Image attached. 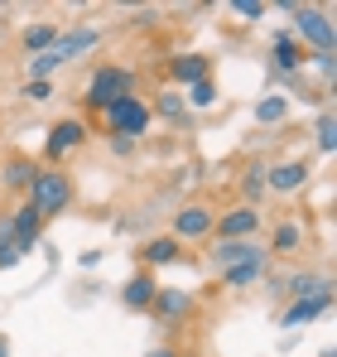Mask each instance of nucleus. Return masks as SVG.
<instances>
[{"label": "nucleus", "mask_w": 337, "mask_h": 357, "mask_svg": "<svg viewBox=\"0 0 337 357\" xmlns=\"http://www.w3.org/2000/svg\"><path fill=\"white\" fill-rule=\"evenodd\" d=\"M24 203L49 222V218H63L72 203H77V183H72V174L63 169V165H39V174H34V183L24 188Z\"/></svg>", "instance_id": "obj_1"}, {"label": "nucleus", "mask_w": 337, "mask_h": 357, "mask_svg": "<svg viewBox=\"0 0 337 357\" xmlns=\"http://www.w3.org/2000/svg\"><path fill=\"white\" fill-rule=\"evenodd\" d=\"M97 44H102V34H97L92 24L58 29V39H54V49H49V54H39V59H24V63H29V77H44V82H54V73L63 68V63H72V59H82V54H92Z\"/></svg>", "instance_id": "obj_2"}, {"label": "nucleus", "mask_w": 337, "mask_h": 357, "mask_svg": "<svg viewBox=\"0 0 337 357\" xmlns=\"http://www.w3.org/2000/svg\"><path fill=\"white\" fill-rule=\"evenodd\" d=\"M130 92H135V73H130V68H120V63H97L92 77H87L82 107H87V112H107V107H116V102L130 97Z\"/></svg>", "instance_id": "obj_3"}, {"label": "nucleus", "mask_w": 337, "mask_h": 357, "mask_svg": "<svg viewBox=\"0 0 337 357\" xmlns=\"http://www.w3.org/2000/svg\"><path fill=\"white\" fill-rule=\"evenodd\" d=\"M289 34L299 39V49L308 54H323V49H333L337 44V29L333 20H328V10H318V5H294V24H289Z\"/></svg>", "instance_id": "obj_4"}, {"label": "nucleus", "mask_w": 337, "mask_h": 357, "mask_svg": "<svg viewBox=\"0 0 337 357\" xmlns=\"http://www.w3.org/2000/svg\"><path fill=\"white\" fill-rule=\"evenodd\" d=\"M150 121H155V116H150V102H145V97H135V92H130V97H120L116 107L102 112L107 135H130V140H140V135L150 130Z\"/></svg>", "instance_id": "obj_5"}, {"label": "nucleus", "mask_w": 337, "mask_h": 357, "mask_svg": "<svg viewBox=\"0 0 337 357\" xmlns=\"http://www.w3.org/2000/svg\"><path fill=\"white\" fill-rule=\"evenodd\" d=\"M260 227H265V213H260V208H251V203H236V208L217 213V222H212V237H226V241H256V237H260Z\"/></svg>", "instance_id": "obj_6"}, {"label": "nucleus", "mask_w": 337, "mask_h": 357, "mask_svg": "<svg viewBox=\"0 0 337 357\" xmlns=\"http://www.w3.org/2000/svg\"><path fill=\"white\" fill-rule=\"evenodd\" d=\"M87 145V121L82 116H63L49 126V140H44V165H63L72 150Z\"/></svg>", "instance_id": "obj_7"}, {"label": "nucleus", "mask_w": 337, "mask_h": 357, "mask_svg": "<svg viewBox=\"0 0 337 357\" xmlns=\"http://www.w3.org/2000/svg\"><path fill=\"white\" fill-rule=\"evenodd\" d=\"M212 222H217V213L207 208V203H183L178 213H173V227H168V237L173 241H212Z\"/></svg>", "instance_id": "obj_8"}, {"label": "nucleus", "mask_w": 337, "mask_h": 357, "mask_svg": "<svg viewBox=\"0 0 337 357\" xmlns=\"http://www.w3.org/2000/svg\"><path fill=\"white\" fill-rule=\"evenodd\" d=\"M328 309H333V280L323 275V285H318L313 295H304V299H289V304H284V314H280V328H304V324L323 319Z\"/></svg>", "instance_id": "obj_9"}, {"label": "nucleus", "mask_w": 337, "mask_h": 357, "mask_svg": "<svg viewBox=\"0 0 337 357\" xmlns=\"http://www.w3.org/2000/svg\"><path fill=\"white\" fill-rule=\"evenodd\" d=\"M150 314L159 319V324H188L193 314H198V295L193 290H183V285H159L155 290V304H150Z\"/></svg>", "instance_id": "obj_10"}, {"label": "nucleus", "mask_w": 337, "mask_h": 357, "mask_svg": "<svg viewBox=\"0 0 337 357\" xmlns=\"http://www.w3.org/2000/svg\"><path fill=\"white\" fill-rule=\"evenodd\" d=\"M304 63H308V54L299 49V39H294L289 29H275V34H270V73H275V77H299Z\"/></svg>", "instance_id": "obj_11"}, {"label": "nucleus", "mask_w": 337, "mask_h": 357, "mask_svg": "<svg viewBox=\"0 0 337 357\" xmlns=\"http://www.w3.org/2000/svg\"><path fill=\"white\" fill-rule=\"evenodd\" d=\"M308 178H313V165H308V160H280V165L265 169V188L289 198V193H304Z\"/></svg>", "instance_id": "obj_12"}, {"label": "nucleus", "mask_w": 337, "mask_h": 357, "mask_svg": "<svg viewBox=\"0 0 337 357\" xmlns=\"http://www.w3.org/2000/svg\"><path fill=\"white\" fill-rule=\"evenodd\" d=\"M256 256H270L260 241H226V237H212L207 241V261L217 266V271H231V266H241V261H256Z\"/></svg>", "instance_id": "obj_13"}, {"label": "nucleus", "mask_w": 337, "mask_h": 357, "mask_svg": "<svg viewBox=\"0 0 337 357\" xmlns=\"http://www.w3.org/2000/svg\"><path fill=\"white\" fill-rule=\"evenodd\" d=\"M5 218H10V227H15V246H19L24 256H29V251H34V246L44 241V218H39V213H34V208H29L24 198H19V203H15V208H10Z\"/></svg>", "instance_id": "obj_14"}, {"label": "nucleus", "mask_w": 337, "mask_h": 357, "mask_svg": "<svg viewBox=\"0 0 337 357\" xmlns=\"http://www.w3.org/2000/svg\"><path fill=\"white\" fill-rule=\"evenodd\" d=\"M168 82L183 92V87H193V82H203V77H212V59L207 54H173V59L164 63Z\"/></svg>", "instance_id": "obj_15"}, {"label": "nucleus", "mask_w": 337, "mask_h": 357, "mask_svg": "<svg viewBox=\"0 0 337 357\" xmlns=\"http://www.w3.org/2000/svg\"><path fill=\"white\" fill-rule=\"evenodd\" d=\"M34 174H39V160H34V155H19V150H15V155L0 160V188H5V193H19V198H24V188L34 183Z\"/></svg>", "instance_id": "obj_16"}, {"label": "nucleus", "mask_w": 337, "mask_h": 357, "mask_svg": "<svg viewBox=\"0 0 337 357\" xmlns=\"http://www.w3.org/2000/svg\"><path fill=\"white\" fill-rule=\"evenodd\" d=\"M155 290H159L155 271H135V275L120 285V304H125L130 314H150V304H155Z\"/></svg>", "instance_id": "obj_17"}, {"label": "nucleus", "mask_w": 337, "mask_h": 357, "mask_svg": "<svg viewBox=\"0 0 337 357\" xmlns=\"http://www.w3.org/2000/svg\"><path fill=\"white\" fill-rule=\"evenodd\" d=\"M304 241H308V227L299 222V218H280L275 227H270V256H299L304 251Z\"/></svg>", "instance_id": "obj_18"}, {"label": "nucleus", "mask_w": 337, "mask_h": 357, "mask_svg": "<svg viewBox=\"0 0 337 357\" xmlns=\"http://www.w3.org/2000/svg\"><path fill=\"white\" fill-rule=\"evenodd\" d=\"M178 261H183V241H173L168 232L140 246V271H159V266H178Z\"/></svg>", "instance_id": "obj_19"}, {"label": "nucleus", "mask_w": 337, "mask_h": 357, "mask_svg": "<svg viewBox=\"0 0 337 357\" xmlns=\"http://www.w3.org/2000/svg\"><path fill=\"white\" fill-rule=\"evenodd\" d=\"M150 116L168 121V126H188V102H183V92L178 87H164V92H155V102H150Z\"/></svg>", "instance_id": "obj_20"}, {"label": "nucleus", "mask_w": 337, "mask_h": 357, "mask_svg": "<svg viewBox=\"0 0 337 357\" xmlns=\"http://www.w3.org/2000/svg\"><path fill=\"white\" fill-rule=\"evenodd\" d=\"M265 271H270V256H256V261H241V266L217 271V275H222V290H246V285L265 280Z\"/></svg>", "instance_id": "obj_21"}, {"label": "nucleus", "mask_w": 337, "mask_h": 357, "mask_svg": "<svg viewBox=\"0 0 337 357\" xmlns=\"http://www.w3.org/2000/svg\"><path fill=\"white\" fill-rule=\"evenodd\" d=\"M58 39V24H49V20H39V24H24V34H19V49L29 54V59H39V54H49Z\"/></svg>", "instance_id": "obj_22"}, {"label": "nucleus", "mask_w": 337, "mask_h": 357, "mask_svg": "<svg viewBox=\"0 0 337 357\" xmlns=\"http://www.w3.org/2000/svg\"><path fill=\"white\" fill-rule=\"evenodd\" d=\"M284 116H289V97H284V92H265V97L256 102V121H260V126H280Z\"/></svg>", "instance_id": "obj_23"}, {"label": "nucleus", "mask_w": 337, "mask_h": 357, "mask_svg": "<svg viewBox=\"0 0 337 357\" xmlns=\"http://www.w3.org/2000/svg\"><path fill=\"white\" fill-rule=\"evenodd\" d=\"M217 82L212 77H203V82H193V87H183V102H188V112H207V107H217Z\"/></svg>", "instance_id": "obj_24"}, {"label": "nucleus", "mask_w": 337, "mask_h": 357, "mask_svg": "<svg viewBox=\"0 0 337 357\" xmlns=\"http://www.w3.org/2000/svg\"><path fill=\"white\" fill-rule=\"evenodd\" d=\"M323 285V275H313V271H294L289 280H284V290L280 295H289V299H304V295H313Z\"/></svg>", "instance_id": "obj_25"}, {"label": "nucleus", "mask_w": 337, "mask_h": 357, "mask_svg": "<svg viewBox=\"0 0 337 357\" xmlns=\"http://www.w3.org/2000/svg\"><path fill=\"white\" fill-rule=\"evenodd\" d=\"M241 193H246V203H251V208L265 198V165H251V169L241 174Z\"/></svg>", "instance_id": "obj_26"}, {"label": "nucleus", "mask_w": 337, "mask_h": 357, "mask_svg": "<svg viewBox=\"0 0 337 357\" xmlns=\"http://www.w3.org/2000/svg\"><path fill=\"white\" fill-rule=\"evenodd\" d=\"M313 135H318V150H323V155H333V150H337V121H333V107H323V112H318V130H313Z\"/></svg>", "instance_id": "obj_27"}, {"label": "nucleus", "mask_w": 337, "mask_h": 357, "mask_svg": "<svg viewBox=\"0 0 337 357\" xmlns=\"http://www.w3.org/2000/svg\"><path fill=\"white\" fill-rule=\"evenodd\" d=\"M19 97H24V102H49V97H54V82H44V77H24Z\"/></svg>", "instance_id": "obj_28"}, {"label": "nucleus", "mask_w": 337, "mask_h": 357, "mask_svg": "<svg viewBox=\"0 0 337 357\" xmlns=\"http://www.w3.org/2000/svg\"><path fill=\"white\" fill-rule=\"evenodd\" d=\"M226 10L241 15V20H265V5H260V0H231Z\"/></svg>", "instance_id": "obj_29"}, {"label": "nucleus", "mask_w": 337, "mask_h": 357, "mask_svg": "<svg viewBox=\"0 0 337 357\" xmlns=\"http://www.w3.org/2000/svg\"><path fill=\"white\" fill-rule=\"evenodd\" d=\"M308 63H313V68H318V73H323V77L333 82V73H337V49H323V54H308Z\"/></svg>", "instance_id": "obj_30"}, {"label": "nucleus", "mask_w": 337, "mask_h": 357, "mask_svg": "<svg viewBox=\"0 0 337 357\" xmlns=\"http://www.w3.org/2000/svg\"><path fill=\"white\" fill-rule=\"evenodd\" d=\"M19 261H24V251H19L15 241H5V246H0V271H15Z\"/></svg>", "instance_id": "obj_31"}, {"label": "nucleus", "mask_w": 337, "mask_h": 357, "mask_svg": "<svg viewBox=\"0 0 337 357\" xmlns=\"http://www.w3.org/2000/svg\"><path fill=\"white\" fill-rule=\"evenodd\" d=\"M130 24H135V29H155V24H159V10H135Z\"/></svg>", "instance_id": "obj_32"}, {"label": "nucleus", "mask_w": 337, "mask_h": 357, "mask_svg": "<svg viewBox=\"0 0 337 357\" xmlns=\"http://www.w3.org/2000/svg\"><path fill=\"white\" fill-rule=\"evenodd\" d=\"M135 145H140V140H130V135H111V155H120V160L135 155Z\"/></svg>", "instance_id": "obj_33"}, {"label": "nucleus", "mask_w": 337, "mask_h": 357, "mask_svg": "<svg viewBox=\"0 0 337 357\" xmlns=\"http://www.w3.org/2000/svg\"><path fill=\"white\" fill-rule=\"evenodd\" d=\"M145 357H183V353H178L173 343H159V348H150V353H145Z\"/></svg>", "instance_id": "obj_34"}, {"label": "nucleus", "mask_w": 337, "mask_h": 357, "mask_svg": "<svg viewBox=\"0 0 337 357\" xmlns=\"http://www.w3.org/2000/svg\"><path fill=\"white\" fill-rule=\"evenodd\" d=\"M0 357H10V338H0Z\"/></svg>", "instance_id": "obj_35"}, {"label": "nucleus", "mask_w": 337, "mask_h": 357, "mask_svg": "<svg viewBox=\"0 0 337 357\" xmlns=\"http://www.w3.org/2000/svg\"><path fill=\"white\" fill-rule=\"evenodd\" d=\"M318 357H337V353H333V348H323V353H318Z\"/></svg>", "instance_id": "obj_36"}]
</instances>
